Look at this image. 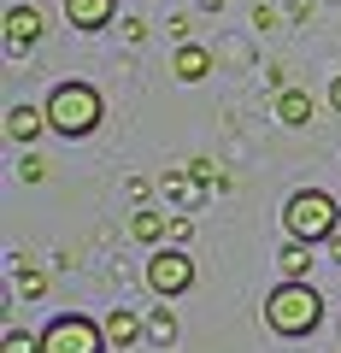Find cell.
<instances>
[{"label": "cell", "instance_id": "6da1fadb", "mask_svg": "<svg viewBox=\"0 0 341 353\" xmlns=\"http://www.w3.org/2000/svg\"><path fill=\"white\" fill-rule=\"evenodd\" d=\"M265 324H271V336H282V341L312 336V330L324 324V294H318L306 277H300V283L282 277L277 289L265 294Z\"/></svg>", "mask_w": 341, "mask_h": 353}, {"label": "cell", "instance_id": "7a4b0ae2", "mask_svg": "<svg viewBox=\"0 0 341 353\" xmlns=\"http://www.w3.org/2000/svg\"><path fill=\"white\" fill-rule=\"evenodd\" d=\"M101 118H106V101H101V88L94 83H53V94H48V130L53 136H71V141H83V136H94L101 130Z\"/></svg>", "mask_w": 341, "mask_h": 353}, {"label": "cell", "instance_id": "3957f363", "mask_svg": "<svg viewBox=\"0 0 341 353\" xmlns=\"http://www.w3.org/2000/svg\"><path fill=\"white\" fill-rule=\"evenodd\" d=\"M341 230V206L329 189H294L282 201V236L294 241H329Z\"/></svg>", "mask_w": 341, "mask_h": 353}, {"label": "cell", "instance_id": "277c9868", "mask_svg": "<svg viewBox=\"0 0 341 353\" xmlns=\"http://www.w3.org/2000/svg\"><path fill=\"white\" fill-rule=\"evenodd\" d=\"M106 347H112L106 324H94L83 312H59L41 324V353H106Z\"/></svg>", "mask_w": 341, "mask_h": 353}, {"label": "cell", "instance_id": "5b68a950", "mask_svg": "<svg viewBox=\"0 0 341 353\" xmlns=\"http://www.w3.org/2000/svg\"><path fill=\"white\" fill-rule=\"evenodd\" d=\"M194 259H189V248H177V241H159L153 248V259H147V289L159 294V301H177V294H189L194 289Z\"/></svg>", "mask_w": 341, "mask_h": 353}, {"label": "cell", "instance_id": "8992f818", "mask_svg": "<svg viewBox=\"0 0 341 353\" xmlns=\"http://www.w3.org/2000/svg\"><path fill=\"white\" fill-rule=\"evenodd\" d=\"M41 30H48V18L36 6H6V48L12 53H30L41 41Z\"/></svg>", "mask_w": 341, "mask_h": 353}, {"label": "cell", "instance_id": "52a82bcc", "mask_svg": "<svg viewBox=\"0 0 341 353\" xmlns=\"http://www.w3.org/2000/svg\"><path fill=\"white\" fill-rule=\"evenodd\" d=\"M65 24L83 30V36H94V30L118 24V0H65Z\"/></svg>", "mask_w": 341, "mask_h": 353}, {"label": "cell", "instance_id": "ba28073f", "mask_svg": "<svg viewBox=\"0 0 341 353\" xmlns=\"http://www.w3.org/2000/svg\"><path fill=\"white\" fill-rule=\"evenodd\" d=\"M171 71H177V83H206V77H212V53H206L200 41L183 36V41H177V59H171Z\"/></svg>", "mask_w": 341, "mask_h": 353}, {"label": "cell", "instance_id": "9c48e42d", "mask_svg": "<svg viewBox=\"0 0 341 353\" xmlns=\"http://www.w3.org/2000/svg\"><path fill=\"white\" fill-rule=\"evenodd\" d=\"M277 124L282 130H306L312 124V94H306V88H277Z\"/></svg>", "mask_w": 341, "mask_h": 353}, {"label": "cell", "instance_id": "30bf717a", "mask_svg": "<svg viewBox=\"0 0 341 353\" xmlns=\"http://www.w3.org/2000/svg\"><path fill=\"white\" fill-rule=\"evenodd\" d=\"M106 336H112V347H130L136 336H147V318L136 306H118V312H106Z\"/></svg>", "mask_w": 341, "mask_h": 353}, {"label": "cell", "instance_id": "8fae6325", "mask_svg": "<svg viewBox=\"0 0 341 353\" xmlns=\"http://www.w3.org/2000/svg\"><path fill=\"white\" fill-rule=\"evenodd\" d=\"M41 130H48V106H12L6 112V136L12 141H36Z\"/></svg>", "mask_w": 341, "mask_h": 353}, {"label": "cell", "instance_id": "7c38bea8", "mask_svg": "<svg viewBox=\"0 0 341 353\" xmlns=\"http://www.w3.org/2000/svg\"><path fill=\"white\" fill-rule=\"evenodd\" d=\"M130 236H136V241H147V248H159V241L171 236V218H165V212H147V206H141V212L130 218Z\"/></svg>", "mask_w": 341, "mask_h": 353}, {"label": "cell", "instance_id": "4fadbf2b", "mask_svg": "<svg viewBox=\"0 0 341 353\" xmlns=\"http://www.w3.org/2000/svg\"><path fill=\"white\" fill-rule=\"evenodd\" d=\"M306 248H312V241H282V253H277V265H282V277H294V283H300L306 277V271H312V253H306Z\"/></svg>", "mask_w": 341, "mask_h": 353}, {"label": "cell", "instance_id": "5bb4252c", "mask_svg": "<svg viewBox=\"0 0 341 353\" xmlns=\"http://www.w3.org/2000/svg\"><path fill=\"white\" fill-rule=\"evenodd\" d=\"M147 341L153 347H171V341H177V312H171V306H153L147 312Z\"/></svg>", "mask_w": 341, "mask_h": 353}, {"label": "cell", "instance_id": "9a60e30c", "mask_svg": "<svg viewBox=\"0 0 341 353\" xmlns=\"http://www.w3.org/2000/svg\"><path fill=\"white\" fill-rule=\"evenodd\" d=\"M18 294H24V301H41V294H48V277H41L30 259H18Z\"/></svg>", "mask_w": 341, "mask_h": 353}, {"label": "cell", "instance_id": "2e32d148", "mask_svg": "<svg viewBox=\"0 0 341 353\" xmlns=\"http://www.w3.org/2000/svg\"><path fill=\"white\" fill-rule=\"evenodd\" d=\"M6 353H41V330H6Z\"/></svg>", "mask_w": 341, "mask_h": 353}, {"label": "cell", "instance_id": "e0dca14e", "mask_svg": "<svg viewBox=\"0 0 341 353\" xmlns=\"http://www.w3.org/2000/svg\"><path fill=\"white\" fill-rule=\"evenodd\" d=\"M18 176H24V183H41V176H48V159H41V153H24V159H18Z\"/></svg>", "mask_w": 341, "mask_h": 353}, {"label": "cell", "instance_id": "ac0fdd59", "mask_svg": "<svg viewBox=\"0 0 341 353\" xmlns=\"http://www.w3.org/2000/svg\"><path fill=\"white\" fill-rule=\"evenodd\" d=\"M171 241H177V248H189V241H194V224H189V218H171Z\"/></svg>", "mask_w": 341, "mask_h": 353}, {"label": "cell", "instance_id": "d6986e66", "mask_svg": "<svg viewBox=\"0 0 341 353\" xmlns=\"http://www.w3.org/2000/svg\"><path fill=\"white\" fill-rule=\"evenodd\" d=\"M124 41H136V48H141V41H147V24H141V18H124Z\"/></svg>", "mask_w": 341, "mask_h": 353}, {"label": "cell", "instance_id": "ffe728a7", "mask_svg": "<svg viewBox=\"0 0 341 353\" xmlns=\"http://www.w3.org/2000/svg\"><path fill=\"white\" fill-rule=\"evenodd\" d=\"M253 24H259V30H277V6H253Z\"/></svg>", "mask_w": 341, "mask_h": 353}, {"label": "cell", "instance_id": "44dd1931", "mask_svg": "<svg viewBox=\"0 0 341 353\" xmlns=\"http://www.w3.org/2000/svg\"><path fill=\"white\" fill-rule=\"evenodd\" d=\"M329 106H335V112H341V71L329 77Z\"/></svg>", "mask_w": 341, "mask_h": 353}, {"label": "cell", "instance_id": "7402d4cb", "mask_svg": "<svg viewBox=\"0 0 341 353\" xmlns=\"http://www.w3.org/2000/svg\"><path fill=\"white\" fill-rule=\"evenodd\" d=\"M329 259L341 265V230H335V236H329Z\"/></svg>", "mask_w": 341, "mask_h": 353}, {"label": "cell", "instance_id": "603a6c76", "mask_svg": "<svg viewBox=\"0 0 341 353\" xmlns=\"http://www.w3.org/2000/svg\"><path fill=\"white\" fill-rule=\"evenodd\" d=\"M200 6H206V12H218V6H224V0H200Z\"/></svg>", "mask_w": 341, "mask_h": 353}]
</instances>
